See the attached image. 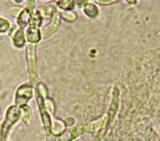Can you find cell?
I'll return each mask as SVG.
<instances>
[{
  "label": "cell",
  "mask_w": 160,
  "mask_h": 141,
  "mask_svg": "<svg viewBox=\"0 0 160 141\" xmlns=\"http://www.w3.org/2000/svg\"><path fill=\"white\" fill-rule=\"evenodd\" d=\"M58 5L62 9H69L73 7V1L72 0H60L58 2Z\"/></svg>",
  "instance_id": "16"
},
{
  "label": "cell",
  "mask_w": 160,
  "mask_h": 141,
  "mask_svg": "<svg viewBox=\"0 0 160 141\" xmlns=\"http://www.w3.org/2000/svg\"><path fill=\"white\" fill-rule=\"evenodd\" d=\"M63 17L66 20H68V21H72L76 16H75V14L72 12H65V13H63Z\"/></svg>",
  "instance_id": "18"
},
{
  "label": "cell",
  "mask_w": 160,
  "mask_h": 141,
  "mask_svg": "<svg viewBox=\"0 0 160 141\" xmlns=\"http://www.w3.org/2000/svg\"><path fill=\"white\" fill-rule=\"evenodd\" d=\"M59 23H60V17L58 13H56L52 17L51 19V22H50L48 25H46L41 31V37L43 39H47L48 37H50L51 35L56 31L58 26H59Z\"/></svg>",
  "instance_id": "6"
},
{
  "label": "cell",
  "mask_w": 160,
  "mask_h": 141,
  "mask_svg": "<svg viewBox=\"0 0 160 141\" xmlns=\"http://www.w3.org/2000/svg\"><path fill=\"white\" fill-rule=\"evenodd\" d=\"M66 129V125L64 121L58 118H52V127H51V133L55 136L61 134L64 130Z\"/></svg>",
  "instance_id": "11"
},
{
  "label": "cell",
  "mask_w": 160,
  "mask_h": 141,
  "mask_svg": "<svg viewBox=\"0 0 160 141\" xmlns=\"http://www.w3.org/2000/svg\"><path fill=\"white\" fill-rule=\"evenodd\" d=\"M21 11H22V9H20L18 7H14V8H11L9 10V12L11 13L12 16H15V17H18V15L20 14Z\"/></svg>",
  "instance_id": "19"
},
{
  "label": "cell",
  "mask_w": 160,
  "mask_h": 141,
  "mask_svg": "<svg viewBox=\"0 0 160 141\" xmlns=\"http://www.w3.org/2000/svg\"><path fill=\"white\" fill-rule=\"evenodd\" d=\"M20 108V114H21V119L26 125H30L33 119V113L32 109L29 105H23Z\"/></svg>",
  "instance_id": "10"
},
{
  "label": "cell",
  "mask_w": 160,
  "mask_h": 141,
  "mask_svg": "<svg viewBox=\"0 0 160 141\" xmlns=\"http://www.w3.org/2000/svg\"><path fill=\"white\" fill-rule=\"evenodd\" d=\"M9 36L12 39V43L16 48H22L26 44L25 31L22 27L14 25L9 29Z\"/></svg>",
  "instance_id": "4"
},
{
  "label": "cell",
  "mask_w": 160,
  "mask_h": 141,
  "mask_svg": "<svg viewBox=\"0 0 160 141\" xmlns=\"http://www.w3.org/2000/svg\"><path fill=\"white\" fill-rule=\"evenodd\" d=\"M45 107H46L47 109V111L50 113V114H53L54 111H55V104L53 102V100L52 99H50V98H46L45 99Z\"/></svg>",
  "instance_id": "15"
},
{
  "label": "cell",
  "mask_w": 160,
  "mask_h": 141,
  "mask_svg": "<svg viewBox=\"0 0 160 141\" xmlns=\"http://www.w3.org/2000/svg\"><path fill=\"white\" fill-rule=\"evenodd\" d=\"M6 141H8V140H6Z\"/></svg>",
  "instance_id": "23"
},
{
  "label": "cell",
  "mask_w": 160,
  "mask_h": 141,
  "mask_svg": "<svg viewBox=\"0 0 160 141\" xmlns=\"http://www.w3.org/2000/svg\"><path fill=\"white\" fill-rule=\"evenodd\" d=\"M10 27H11V24H10L8 20L6 18L0 16V33L8 32Z\"/></svg>",
  "instance_id": "13"
},
{
  "label": "cell",
  "mask_w": 160,
  "mask_h": 141,
  "mask_svg": "<svg viewBox=\"0 0 160 141\" xmlns=\"http://www.w3.org/2000/svg\"><path fill=\"white\" fill-rule=\"evenodd\" d=\"M31 16H32V11L29 10L28 8H24L22 9V11L20 12V14L17 17V23L20 27H26L29 25L30 20H31Z\"/></svg>",
  "instance_id": "8"
},
{
  "label": "cell",
  "mask_w": 160,
  "mask_h": 141,
  "mask_svg": "<svg viewBox=\"0 0 160 141\" xmlns=\"http://www.w3.org/2000/svg\"><path fill=\"white\" fill-rule=\"evenodd\" d=\"M26 62H27V69H28L30 84L34 85L38 81L36 46H35V44L29 43L27 45V47H26Z\"/></svg>",
  "instance_id": "2"
},
{
  "label": "cell",
  "mask_w": 160,
  "mask_h": 141,
  "mask_svg": "<svg viewBox=\"0 0 160 141\" xmlns=\"http://www.w3.org/2000/svg\"><path fill=\"white\" fill-rule=\"evenodd\" d=\"M64 123H65L66 126L72 127L73 125H74V123H75V119L73 117H66V118H65V120H64Z\"/></svg>",
  "instance_id": "17"
},
{
  "label": "cell",
  "mask_w": 160,
  "mask_h": 141,
  "mask_svg": "<svg viewBox=\"0 0 160 141\" xmlns=\"http://www.w3.org/2000/svg\"><path fill=\"white\" fill-rule=\"evenodd\" d=\"M85 132V126L83 125H77V126L69 127L56 137L57 141H72L75 138L79 137Z\"/></svg>",
  "instance_id": "5"
},
{
  "label": "cell",
  "mask_w": 160,
  "mask_h": 141,
  "mask_svg": "<svg viewBox=\"0 0 160 141\" xmlns=\"http://www.w3.org/2000/svg\"><path fill=\"white\" fill-rule=\"evenodd\" d=\"M102 122H103V120L101 119V120H97V121L89 123L87 126L85 127V131H90V132L95 131V130H97V129H99L100 127H101Z\"/></svg>",
  "instance_id": "14"
},
{
  "label": "cell",
  "mask_w": 160,
  "mask_h": 141,
  "mask_svg": "<svg viewBox=\"0 0 160 141\" xmlns=\"http://www.w3.org/2000/svg\"><path fill=\"white\" fill-rule=\"evenodd\" d=\"M55 10H56V8H55V5L53 3H46V4H44L43 6L39 7L38 11L40 14H41L42 18H44V19L51 18L52 19V17L56 14L55 13Z\"/></svg>",
  "instance_id": "9"
},
{
  "label": "cell",
  "mask_w": 160,
  "mask_h": 141,
  "mask_svg": "<svg viewBox=\"0 0 160 141\" xmlns=\"http://www.w3.org/2000/svg\"><path fill=\"white\" fill-rule=\"evenodd\" d=\"M94 141H95V140H94Z\"/></svg>",
  "instance_id": "24"
},
{
  "label": "cell",
  "mask_w": 160,
  "mask_h": 141,
  "mask_svg": "<svg viewBox=\"0 0 160 141\" xmlns=\"http://www.w3.org/2000/svg\"><path fill=\"white\" fill-rule=\"evenodd\" d=\"M21 118L20 108L16 105H10L6 109L3 122L0 125V141H6V138L9 135L13 125L19 121Z\"/></svg>",
  "instance_id": "1"
},
{
  "label": "cell",
  "mask_w": 160,
  "mask_h": 141,
  "mask_svg": "<svg viewBox=\"0 0 160 141\" xmlns=\"http://www.w3.org/2000/svg\"><path fill=\"white\" fill-rule=\"evenodd\" d=\"M34 96V88L33 85L30 83H24L16 89L14 97L15 105L21 107L23 105H27L29 100Z\"/></svg>",
  "instance_id": "3"
},
{
  "label": "cell",
  "mask_w": 160,
  "mask_h": 141,
  "mask_svg": "<svg viewBox=\"0 0 160 141\" xmlns=\"http://www.w3.org/2000/svg\"><path fill=\"white\" fill-rule=\"evenodd\" d=\"M14 2H16V3H18V4H20V3H22L24 0H13Z\"/></svg>",
  "instance_id": "22"
},
{
  "label": "cell",
  "mask_w": 160,
  "mask_h": 141,
  "mask_svg": "<svg viewBox=\"0 0 160 141\" xmlns=\"http://www.w3.org/2000/svg\"><path fill=\"white\" fill-rule=\"evenodd\" d=\"M34 6H35V0H27V7L29 10H31L33 12L34 10Z\"/></svg>",
  "instance_id": "20"
},
{
  "label": "cell",
  "mask_w": 160,
  "mask_h": 141,
  "mask_svg": "<svg viewBox=\"0 0 160 141\" xmlns=\"http://www.w3.org/2000/svg\"><path fill=\"white\" fill-rule=\"evenodd\" d=\"M42 19L43 18L41 16V14L39 13V11H34V12H32V16H31V20H30L29 25L39 27L42 23Z\"/></svg>",
  "instance_id": "12"
},
{
  "label": "cell",
  "mask_w": 160,
  "mask_h": 141,
  "mask_svg": "<svg viewBox=\"0 0 160 141\" xmlns=\"http://www.w3.org/2000/svg\"><path fill=\"white\" fill-rule=\"evenodd\" d=\"M25 37H26V40L29 43L36 44L42 39L41 31L39 30V27L29 25L27 29L25 30Z\"/></svg>",
  "instance_id": "7"
},
{
  "label": "cell",
  "mask_w": 160,
  "mask_h": 141,
  "mask_svg": "<svg viewBox=\"0 0 160 141\" xmlns=\"http://www.w3.org/2000/svg\"><path fill=\"white\" fill-rule=\"evenodd\" d=\"M46 141H57L56 140V136L53 135V134L46 135Z\"/></svg>",
  "instance_id": "21"
}]
</instances>
